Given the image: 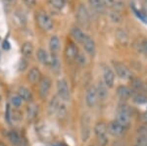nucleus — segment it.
<instances>
[{"label": "nucleus", "instance_id": "412c9836", "mask_svg": "<svg viewBox=\"0 0 147 146\" xmlns=\"http://www.w3.org/2000/svg\"><path fill=\"white\" fill-rule=\"evenodd\" d=\"M88 3L97 14H104L106 12V7L103 5L101 0H88Z\"/></svg>", "mask_w": 147, "mask_h": 146}, {"label": "nucleus", "instance_id": "e433bc0d", "mask_svg": "<svg viewBox=\"0 0 147 146\" xmlns=\"http://www.w3.org/2000/svg\"><path fill=\"white\" fill-rule=\"evenodd\" d=\"M110 19L114 23H121V21H122V16H121V14L118 13V12L112 11V13L110 14Z\"/></svg>", "mask_w": 147, "mask_h": 146}, {"label": "nucleus", "instance_id": "39448f33", "mask_svg": "<svg viewBox=\"0 0 147 146\" xmlns=\"http://www.w3.org/2000/svg\"><path fill=\"white\" fill-rule=\"evenodd\" d=\"M114 69L116 71L117 76L119 77L121 79L127 81V79H131V73H130L129 69L125 65L123 64V63L114 62Z\"/></svg>", "mask_w": 147, "mask_h": 146}, {"label": "nucleus", "instance_id": "09e8293b", "mask_svg": "<svg viewBox=\"0 0 147 146\" xmlns=\"http://www.w3.org/2000/svg\"><path fill=\"white\" fill-rule=\"evenodd\" d=\"M134 146H140V145H138V144H136V145H134Z\"/></svg>", "mask_w": 147, "mask_h": 146}, {"label": "nucleus", "instance_id": "f8f14e48", "mask_svg": "<svg viewBox=\"0 0 147 146\" xmlns=\"http://www.w3.org/2000/svg\"><path fill=\"white\" fill-rule=\"evenodd\" d=\"M103 79L108 87H113L115 82V74L113 70L108 66H104L103 68Z\"/></svg>", "mask_w": 147, "mask_h": 146}, {"label": "nucleus", "instance_id": "a211bd4d", "mask_svg": "<svg viewBox=\"0 0 147 146\" xmlns=\"http://www.w3.org/2000/svg\"><path fill=\"white\" fill-rule=\"evenodd\" d=\"M96 91L98 94V98L102 101H104L108 97V86L105 84L104 81H98L96 86Z\"/></svg>", "mask_w": 147, "mask_h": 146}, {"label": "nucleus", "instance_id": "2f4dec72", "mask_svg": "<svg viewBox=\"0 0 147 146\" xmlns=\"http://www.w3.org/2000/svg\"><path fill=\"white\" fill-rule=\"evenodd\" d=\"M15 16H16V19L20 22L21 25L26 26V24H27V16H26V14L24 13L23 11L17 10L15 13Z\"/></svg>", "mask_w": 147, "mask_h": 146}, {"label": "nucleus", "instance_id": "4be33fe9", "mask_svg": "<svg viewBox=\"0 0 147 146\" xmlns=\"http://www.w3.org/2000/svg\"><path fill=\"white\" fill-rule=\"evenodd\" d=\"M71 34H72L73 38L80 44L82 43V41H84V36H85L84 32H82L80 28L76 27V26L71 29Z\"/></svg>", "mask_w": 147, "mask_h": 146}, {"label": "nucleus", "instance_id": "a18cd8bd", "mask_svg": "<svg viewBox=\"0 0 147 146\" xmlns=\"http://www.w3.org/2000/svg\"><path fill=\"white\" fill-rule=\"evenodd\" d=\"M3 48L6 49V50H8V49H10V44H9V42L5 40L3 42Z\"/></svg>", "mask_w": 147, "mask_h": 146}, {"label": "nucleus", "instance_id": "20e7f679", "mask_svg": "<svg viewBox=\"0 0 147 146\" xmlns=\"http://www.w3.org/2000/svg\"><path fill=\"white\" fill-rule=\"evenodd\" d=\"M57 92H58V96L61 98V100L65 101V102L70 101V88H69L68 82L66 79H61L57 81Z\"/></svg>", "mask_w": 147, "mask_h": 146}, {"label": "nucleus", "instance_id": "7c9ffc66", "mask_svg": "<svg viewBox=\"0 0 147 146\" xmlns=\"http://www.w3.org/2000/svg\"><path fill=\"white\" fill-rule=\"evenodd\" d=\"M116 36H117L118 40H119L121 43L123 44H127L129 42V35H127V32L123 30H119L116 32Z\"/></svg>", "mask_w": 147, "mask_h": 146}, {"label": "nucleus", "instance_id": "2eb2a0df", "mask_svg": "<svg viewBox=\"0 0 147 146\" xmlns=\"http://www.w3.org/2000/svg\"><path fill=\"white\" fill-rule=\"evenodd\" d=\"M78 53H79V50H78V48L74 43H69L67 47H66L65 56L67 58V60L70 61V62H73V61L76 60Z\"/></svg>", "mask_w": 147, "mask_h": 146}, {"label": "nucleus", "instance_id": "a19ab883", "mask_svg": "<svg viewBox=\"0 0 147 146\" xmlns=\"http://www.w3.org/2000/svg\"><path fill=\"white\" fill-rule=\"evenodd\" d=\"M141 46H142V53L147 57V39H141Z\"/></svg>", "mask_w": 147, "mask_h": 146}, {"label": "nucleus", "instance_id": "7ed1b4c3", "mask_svg": "<svg viewBox=\"0 0 147 146\" xmlns=\"http://www.w3.org/2000/svg\"><path fill=\"white\" fill-rule=\"evenodd\" d=\"M77 20L78 23L84 28H87L90 25V16H89V13L87 11L86 7L84 4H80L79 7H78Z\"/></svg>", "mask_w": 147, "mask_h": 146}, {"label": "nucleus", "instance_id": "aec40b11", "mask_svg": "<svg viewBox=\"0 0 147 146\" xmlns=\"http://www.w3.org/2000/svg\"><path fill=\"white\" fill-rule=\"evenodd\" d=\"M60 47H61V42L60 39L57 35H52L49 39V48L52 54H58V52L60 51Z\"/></svg>", "mask_w": 147, "mask_h": 146}, {"label": "nucleus", "instance_id": "473e14b6", "mask_svg": "<svg viewBox=\"0 0 147 146\" xmlns=\"http://www.w3.org/2000/svg\"><path fill=\"white\" fill-rule=\"evenodd\" d=\"M75 61L78 63V65L80 66V67H84V66L86 65V57H85L84 54L82 52H80V51H79Z\"/></svg>", "mask_w": 147, "mask_h": 146}, {"label": "nucleus", "instance_id": "c756f323", "mask_svg": "<svg viewBox=\"0 0 147 146\" xmlns=\"http://www.w3.org/2000/svg\"><path fill=\"white\" fill-rule=\"evenodd\" d=\"M132 101H134L136 104H138V105L145 104V103H147V95H145L144 93L138 92L132 96Z\"/></svg>", "mask_w": 147, "mask_h": 146}, {"label": "nucleus", "instance_id": "cd10ccee", "mask_svg": "<svg viewBox=\"0 0 147 146\" xmlns=\"http://www.w3.org/2000/svg\"><path fill=\"white\" fill-rule=\"evenodd\" d=\"M130 81H131V86L134 90L142 91L145 89V84L143 83V81H142L141 79H137V77H131Z\"/></svg>", "mask_w": 147, "mask_h": 146}, {"label": "nucleus", "instance_id": "1a4fd4ad", "mask_svg": "<svg viewBox=\"0 0 147 146\" xmlns=\"http://www.w3.org/2000/svg\"><path fill=\"white\" fill-rule=\"evenodd\" d=\"M82 44V46H84V49L85 50V52L88 54V55H90V56L95 55V53H96L95 42H94V40L89 36V35L85 34L84 39Z\"/></svg>", "mask_w": 147, "mask_h": 146}, {"label": "nucleus", "instance_id": "ea45409f", "mask_svg": "<svg viewBox=\"0 0 147 146\" xmlns=\"http://www.w3.org/2000/svg\"><path fill=\"white\" fill-rule=\"evenodd\" d=\"M28 68V61L26 59H22L20 61V64H19V69L20 71H25Z\"/></svg>", "mask_w": 147, "mask_h": 146}, {"label": "nucleus", "instance_id": "f3484780", "mask_svg": "<svg viewBox=\"0 0 147 146\" xmlns=\"http://www.w3.org/2000/svg\"><path fill=\"white\" fill-rule=\"evenodd\" d=\"M36 57L37 60L40 64L44 65V66H49V62H50V56L48 55L47 51L43 48H39L37 49L36 52Z\"/></svg>", "mask_w": 147, "mask_h": 146}, {"label": "nucleus", "instance_id": "9b49d317", "mask_svg": "<svg viewBox=\"0 0 147 146\" xmlns=\"http://www.w3.org/2000/svg\"><path fill=\"white\" fill-rule=\"evenodd\" d=\"M108 133L113 136H121L125 133V129L118 123L117 121H112L107 126Z\"/></svg>", "mask_w": 147, "mask_h": 146}, {"label": "nucleus", "instance_id": "4c0bfd02", "mask_svg": "<svg viewBox=\"0 0 147 146\" xmlns=\"http://www.w3.org/2000/svg\"><path fill=\"white\" fill-rule=\"evenodd\" d=\"M137 135H139V137H146L147 136V126H140L137 129Z\"/></svg>", "mask_w": 147, "mask_h": 146}, {"label": "nucleus", "instance_id": "9d476101", "mask_svg": "<svg viewBox=\"0 0 147 146\" xmlns=\"http://www.w3.org/2000/svg\"><path fill=\"white\" fill-rule=\"evenodd\" d=\"M103 5L106 8L112 9L115 12H122L125 9V4L123 3L122 0H101Z\"/></svg>", "mask_w": 147, "mask_h": 146}, {"label": "nucleus", "instance_id": "a878e982", "mask_svg": "<svg viewBox=\"0 0 147 146\" xmlns=\"http://www.w3.org/2000/svg\"><path fill=\"white\" fill-rule=\"evenodd\" d=\"M34 45H32V42H25L22 46V54L24 57L26 58H30L34 54Z\"/></svg>", "mask_w": 147, "mask_h": 146}, {"label": "nucleus", "instance_id": "423d86ee", "mask_svg": "<svg viewBox=\"0 0 147 146\" xmlns=\"http://www.w3.org/2000/svg\"><path fill=\"white\" fill-rule=\"evenodd\" d=\"M51 79L48 77H42L39 81V95L42 99H45L50 92L51 88Z\"/></svg>", "mask_w": 147, "mask_h": 146}, {"label": "nucleus", "instance_id": "0eeeda50", "mask_svg": "<svg viewBox=\"0 0 147 146\" xmlns=\"http://www.w3.org/2000/svg\"><path fill=\"white\" fill-rule=\"evenodd\" d=\"M90 135V119L87 114H84L82 118V139L86 141Z\"/></svg>", "mask_w": 147, "mask_h": 146}, {"label": "nucleus", "instance_id": "6ab92c4d", "mask_svg": "<svg viewBox=\"0 0 147 146\" xmlns=\"http://www.w3.org/2000/svg\"><path fill=\"white\" fill-rule=\"evenodd\" d=\"M61 105V98L58 96V94L55 96H53V98L50 100L48 105V112L50 115H54L55 113H57L58 111L59 107Z\"/></svg>", "mask_w": 147, "mask_h": 146}, {"label": "nucleus", "instance_id": "393cba45", "mask_svg": "<svg viewBox=\"0 0 147 146\" xmlns=\"http://www.w3.org/2000/svg\"><path fill=\"white\" fill-rule=\"evenodd\" d=\"M8 139L11 142L12 145L14 146H20L22 144V139L19 133L15 131H10L8 133Z\"/></svg>", "mask_w": 147, "mask_h": 146}, {"label": "nucleus", "instance_id": "de8ad7c7", "mask_svg": "<svg viewBox=\"0 0 147 146\" xmlns=\"http://www.w3.org/2000/svg\"><path fill=\"white\" fill-rule=\"evenodd\" d=\"M145 89H146V90H147V83L145 84Z\"/></svg>", "mask_w": 147, "mask_h": 146}, {"label": "nucleus", "instance_id": "c03bdc74", "mask_svg": "<svg viewBox=\"0 0 147 146\" xmlns=\"http://www.w3.org/2000/svg\"><path fill=\"white\" fill-rule=\"evenodd\" d=\"M17 1H18V0H6L7 4H8V5H10V6L15 5V4L17 3Z\"/></svg>", "mask_w": 147, "mask_h": 146}, {"label": "nucleus", "instance_id": "c85d7f7f", "mask_svg": "<svg viewBox=\"0 0 147 146\" xmlns=\"http://www.w3.org/2000/svg\"><path fill=\"white\" fill-rule=\"evenodd\" d=\"M48 3L53 9L61 11L66 6V0H48Z\"/></svg>", "mask_w": 147, "mask_h": 146}, {"label": "nucleus", "instance_id": "6e6552de", "mask_svg": "<svg viewBox=\"0 0 147 146\" xmlns=\"http://www.w3.org/2000/svg\"><path fill=\"white\" fill-rule=\"evenodd\" d=\"M98 94H97L96 87L90 86L86 91V95H85V102L88 107H94L96 103L98 102Z\"/></svg>", "mask_w": 147, "mask_h": 146}, {"label": "nucleus", "instance_id": "49530a36", "mask_svg": "<svg viewBox=\"0 0 147 146\" xmlns=\"http://www.w3.org/2000/svg\"><path fill=\"white\" fill-rule=\"evenodd\" d=\"M0 146H6V144L4 142H0Z\"/></svg>", "mask_w": 147, "mask_h": 146}, {"label": "nucleus", "instance_id": "72a5a7b5", "mask_svg": "<svg viewBox=\"0 0 147 146\" xmlns=\"http://www.w3.org/2000/svg\"><path fill=\"white\" fill-rule=\"evenodd\" d=\"M5 120L8 124H12V110H11V106L10 104H7L5 108Z\"/></svg>", "mask_w": 147, "mask_h": 146}, {"label": "nucleus", "instance_id": "4468645a", "mask_svg": "<svg viewBox=\"0 0 147 146\" xmlns=\"http://www.w3.org/2000/svg\"><path fill=\"white\" fill-rule=\"evenodd\" d=\"M38 114V106L34 102H30L27 107V119L28 122H32L35 120Z\"/></svg>", "mask_w": 147, "mask_h": 146}, {"label": "nucleus", "instance_id": "8fccbe9b", "mask_svg": "<svg viewBox=\"0 0 147 146\" xmlns=\"http://www.w3.org/2000/svg\"><path fill=\"white\" fill-rule=\"evenodd\" d=\"M0 101H1V96H0Z\"/></svg>", "mask_w": 147, "mask_h": 146}, {"label": "nucleus", "instance_id": "f03ea898", "mask_svg": "<svg viewBox=\"0 0 147 146\" xmlns=\"http://www.w3.org/2000/svg\"><path fill=\"white\" fill-rule=\"evenodd\" d=\"M94 133H95L97 140L101 145H106L108 143V128L103 122H99L94 126Z\"/></svg>", "mask_w": 147, "mask_h": 146}, {"label": "nucleus", "instance_id": "f257e3e1", "mask_svg": "<svg viewBox=\"0 0 147 146\" xmlns=\"http://www.w3.org/2000/svg\"><path fill=\"white\" fill-rule=\"evenodd\" d=\"M36 23L39 26V28L44 32H49L53 29V21L50 18V16L47 15L45 12L39 11L36 14Z\"/></svg>", "mask_w": 147, "mask_h": 146}, {"label": "nucleus", "instance_id": "c9c22d12", "mask_svg": "<svg viewBox=\"0 0 147 146\" xmlns=\"http://www.w3.org/2000/svg\"><path fill=\"white\" fill-rule=\"evenodd\" d=\"M57 113H58V117L60 118V119H64V118L67 116V108H66V105L61 103Z\"/></svg>", "mask_w": 147, "mask_h": 146}, {"label": "nucleus", "instance_id": "bb28decb", "mask_svg": "<svg viewBox=\"0 0 147 146\" xmlns=\"http://www.w3.org/2000/svg\"><path fill=\"white\" fill-rule=\"evenodd\" d=\"M117 93L122 99H129L131 96V90L125 85H120L117 88Z\"/></svg>", "mask_w": 147, "mask_h": 146}, {"label": "nucleus", "instance_id": "3c124183", "mask_svg": "<svg viewBox=\"0 0 147 146\" xmlns=\"http://www.w3.org/2000/svg\"><path fill=\"white\" fill-rule=\"evenodd\" d=\"M145 1H146V3H147V0H145Z\"/></svg>", "mask_w": 147, "mask_h": 146}, {"label": "nucleus", "instance_id": "f704fd0d", "mask_svg": "<svg viewBox=\"0 0 147 146\" xmlns=\"http://www.w3.org/2000/svg\"><path fill=\"white\" fill-rule=\"evenodd\" d=\"M11 105L12 106H14L15 108H19L21 105H22V102H23V100L21 99V97L19 95H15V96H13V97L11 98Z\"/></svg>", "mask_w": 147, "mask_h": 146}, {"label": "nucleus", "instance_id": "58836bf2", "mask_svg": "<svg viewBox=\"0 0 147 146\" xmlns=\"http://www.w3.org/2000/svg\"><path fill=\"white\" fill-rule=\"evenodd\" d=\"M22 1L26 6L28 7V8H32V7H34L35 4H36V0H22Z\"/></svg>", "mask_w": 147, "mask_h": 146}, {"label": "nucleus", "instance_id": "dca6fc26", "mask_svg": "<svg viewBox=\"0 0 147 146\" xmlns=\"http://www.w3.org/2000/svg\"><path fill=\"white\" fill-rule=\"evenodd\" d=\"M41 73H40V71L37 69L36 67H34L32 68V69L30 70V72H28V81L30 82V83L32 84H35L37 83V82L40 81V79H41Z\"/></svg>", "mask_w": 147, "mask_h": 146}, {"label": "nucleus", "instance_id": "5701e85b", "mask_svg": "<svg viewBox=\"0 0 147 146\" xmlns=\"http://www.w3.org/2000/svg\"><path fill=\"white\" fill-rule=\"evenodd\" d=\"M49 66H50L51 70L54 73H59L61 70V62L59 60V57L57 54H52L50 56V62H49Z\"/></svg>", "mask_w": 147, "mask_h": 146}, {"label": "nucleus", "instance_id": "b1692460", "mask_svg": "<svg viewBox=\"0 0 147 146\" xmlns=\"http://www.w3.org/2000/svg\"><path fill=\"white\" fill-rule=\"evenodd\" d=\"M18 95L21 97V99L23 101H26V102H32V94L27 87H20L18 89Z\"/></svg>", "mask_w": 147, "mask_h": 146}, {"label": "nucleus", "instance_id": "37998d69", "mask_svg": "<svg viewBox=\"0 0 147 146\" xmlns=\"http://www.w3.org/2000/svg\"><path fill=\"white\" fill-rule=\"evenodd\" d=\"M140 121L142 122V123L147 124V111L142 113V114L140 115Z\"/></svg>", "mask_w": 147, "mask_h": 146}, {"label": "nucleus", "instance_id": "79ce46f5", "mask_svg": "<svg viewBox=\"0 0 147 146\" xmlns=\"http://www.w3.org/2000/svg\"><path fill=\"white\" fill-rule=\"evenodd\" d=\"M137 144L140 146H147V136L146 137H138Z\"/></svg>", "mask_w": 147, "mask_h": 146}, {"label": "nucleus", "instance_id": "ddd939ff", "mask_svg": "<svg viewBox=\"0 0 147 146\" xmlns=\"http://www.w3.org/2000/svg\"><path fill=\"white\" fill-rule=\"evenodd\" d=\"M130 117H131V115H129V113L119 109L117 113V120H116V121H117L121 126H124L125 129H127L130 126Z\"/></svg>", "mask_w": 147, "mask_h": 146}]
</instances>
